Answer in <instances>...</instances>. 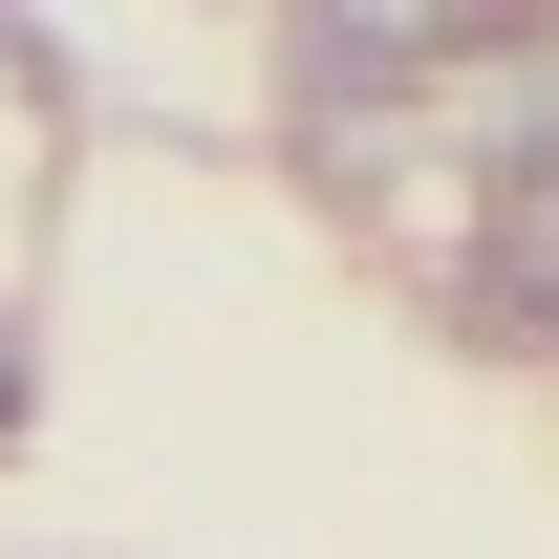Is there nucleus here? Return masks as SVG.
I'll return each mask as SVG.
<instances>
[{
  "instance_id": "f257e3e1",
  "label": "nucleus",
  "mask_w": 559,
  "mask_h": 559,
  "mask_svg": "<svg viewBox=\"0 0 559 559\" xmlns=\"http://www.w3.org/2000/svg\"><path fill=\"white\" fill-rule=\"evenodd\" d=\"M280 66H301L323 130H366V108H409L430 66H474V22H452V0H301V22H280Z\"/></svg>"
},
{
  "instance_id": "f03ea898",
  "label": "nucleus",
  "mask_w": 559,
  "mask_h": 559,
  "mask_svg": "<svg viewBox=\"0 0 559 559\" xmlns=\"http://www.w3.org/2000/svg\"><path fill=\"white\" fill-rule=\"evenodd\" d=\"M474 323L559 345V151H538V173H495V215H474Z\"/></svg>"
}]
</instances>
